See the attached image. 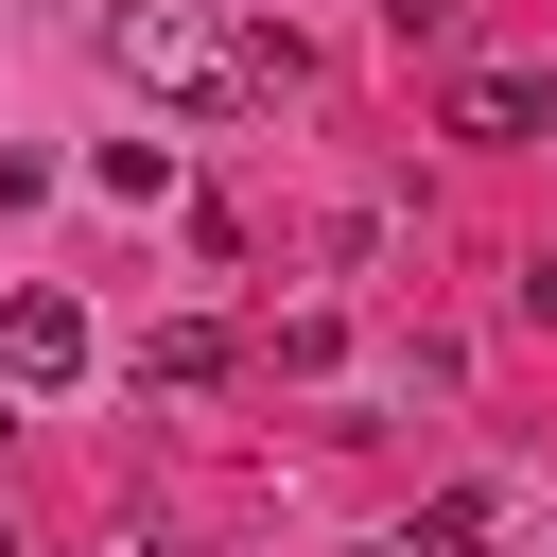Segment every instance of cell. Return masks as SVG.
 Returning <instances> with one entry per match:
<instances>
[{"label":"cell","instance_id":"cell-1","mask_svg":"<svg viewBox=\"0 0 557 557\" xmlns=\"http://www.w3.org/2000/svg\"><path fill=\"white\" fill-rule=\"evenodd\" d=\"M104 52H122V87H157V104H278V87H313V52L296 35H226L209 0H122L104 17Z\"/></svg>","mask_w":557,"mask_h":557},{"label":"cell","instance_id":"cell-2","mask_svg":"<svg viewBox=\"0 0 557 557\" xmlns=\"http://www.w3.org/2000/svg\"><path fill=\"white\" fill-rule=\"evenodd\" d=\"M0 383H17V400H52V383H87V313H70L52 278H17V296H0Z\"/></svg>","mask_w":557,"mask_h":557},{"label":"cell","instance_id":"cell-3","mask_svg":"<svg viewBox=\"0 0 557 557\" xmlns=\"http://www.w3.org/2000/svg\"><path fill=\"white\" fill-rule=\"evenodd\" d=\"M540 122H557L540 70H453V139H540Z\"/></svg>","mask_w":557,"mask_h":557},{"label":"cell","instance_id":"cell-4","mask_svg":"<svg viewBox=\"0 0 557 557\" xmlns=\"http://www.w3.org/2000/svg\"><path fill=\"white\" fill-rule=\"evenodd\" d=\"M226 366H244V348H226L209 313H174V331H139V383H157V400H209Z\"/></svg>","mask_w":557,"mask_h":557},{"label":"cell","instance_id":"cell-5","mask_svg":"<svg viewBox=\"0 0 557 557\" xmlns=\"http://www.w3.org/2000/svg\"><path fill=\"white\" fill-rule=\"evenodd\" d=\"M87 191H104V209H157V191H174V139H104Z\"/></svg>","mask_w":557,"mask_h":557},{"label":"cell","instance_id":"cell-6","mask_svg":"<svg viewBox=\"0 0 557 557\" xmlns=\"http://www.w3.org/2000/svg\"><path fill=\"white\" fill-rule=\"evenodd\" d=\"M400 557H487V487H453V505H418V540Z\"/></svg>","mask_w":557,"mask_h":557},{"label":"cell","instance_id":"cell-7","mask_svg":"<svg viewBox=\"0 0 557 557\" xmlns=\"http://www.w3.org/2000/svg\"><path fill=\"white\" fill-rule=\"evenodd\" d=\"M383 35H400V52H453V35H470V0H383Z\"/></svg>","mask_w":557,"mask_h":557},{"label":"cell","instance_id":"cell-8","mask_svg":"<svg viewBox=\"0 0 557 557\" xmlns=\"http://www.w3.org/2000/svg\"><path fill=\"white\" fill-rule=\"evenodd\" d=\"M522 331H557V244H540V261H522Z\"/></svg>","mask_w":557,"mask_h":557},{"label":"cell","instance_id":"cell-9","mask_svg":"<svg viewBox=\"0 0 557 557\" xmlns=\"http://www.w3.org/2000/svg\"><path fill=\"white\" fill-rule=\"evenodd\" d=\"M0 557H17V522H0Z\"/></svg>","mask_w":557,"mask_h":557}]
</instances>
